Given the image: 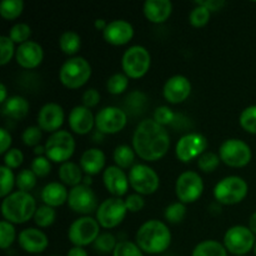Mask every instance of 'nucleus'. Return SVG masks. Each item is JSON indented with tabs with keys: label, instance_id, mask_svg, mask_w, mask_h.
<instances>
[{
	"label": "nucleus",
	"instance_id": "f257e3e1",
	"mask_svg": "<svg viewBox=\"0 0 256 256\" xmlns=\"http://www.w3.org/2000/svg\"><path fill=\"white\" fill-rule=\"evenodd\" d=\"M170 148V135L165 126L152 119L140 122L132 135V149L145 162L162 159Z\"/></svg>",
	"mask_w": 256,
	"mask_h": 256
},
{
	"label": "nucleus",
	"instance_id": "f03ea898",
	"mask_svg": "<svg viewBox=\"0 0 256 256\" xmlns=\"http://www.w3.org/2000/svg\"><path fill=\"white\" fill-rule=\"evenodd\" d=\"M135 240L142 252L162 254L172 244V232L160 220H149L139 228Z\"/></svg>",
	"mask_w": 256,
	"mask_h": 256
},
{
	"label": "nucleus",
	"instance_id": "7ed1b4c3",
	"mask_svg": "<svg viewBox=\"0 0 256 256\" xmlns=\"http://www.w3.org/2000/svg\"><path fill=\"white\" fill-rule=\"evenodd\" d=\"M36 202L30 192H15L2 200V214L12 224H24L34 218Z\"/></svg>",
	"mask_w": 256,
	"mask_h": 256
},
{
	"label": "nucleus",
	"instance_id": "20e7f679",
	"mask_svg": "<svg viewBox=\"0 0 256 256\" xmlns=\"http://www.w3.org/2000/svg\"><path fill=\"white\" fill-rule=\"evenodd\" d=\"M90 76H92V66L88 60L82 56L70 58L60 68V82L69 89H79L86 84Z\"/></svg>",
	"mask_w": 256,
	"mask_h": 256
},
{
	"label": "nucleus",
	"instance_id": "39448f33",
	"mask_svg": "<svg viewBox=\"0 0 256 256\" xmlns=\"http://www.w3.org/2000/svg\"><path fill=\"white\" fill-rule=\"evenodd\" d=\"M248 182L242 178L232 175L220 180L214 188V198L219 204L235 205L248 195Z\"/></svg>",
	"mask_w": 256,
	"mask_h": 256
},
{
	"label": "nucleus",
	"instance_id": "423d86ee",
	"mask_svg": "<svg viewBox=\"0 0 256 256\" xmlns=\"http://www.w3.org/2000/svg\"><path fill=\"white\" fill-rule=\"evenodd\" d=\"M45 154L54 162H66L75 152V139L66 130L55 132L45 142Z\"/></svg>",
	"mask_w": 256,
	"mask_h": 256
},
{
	"label": "nucleus",
	"instance_id": "0eeeda50",
	"mask_svg": "<svg viewBox=\"0 0 256 256\" xmlns=\"http://www.w3.org/2000/svg\"><path fill=\"white\" fill-rule=\"evenodd\" d=\"M150 64H152L150 52L142 45H132L122 55V70L128 78L132 79L142 78L150 69Z\"/></svg>",
	"mask_w": 256,
	"mask_h": 256
},
{
	"label": "nucleus",
	"instance_id": "6e6552de",
	"mask_svg": "<svg viewBox=\"0 0 256 256\" xmlns=\"http://www.w3.org/2000/svg\"><path fill=\"white\" fill-rule=\"evenodd\" d=\"M255 234L249 226L235 225L228 229L224 235V246L235 256H245L250 250L254 249Z\"/></svg>",
	"mask_w": 256,
	"mask_h": 256
},
{
	"label": "nucleus",
	"instance_id": "1a4fd4ad",
	"mask_svg": "<svg viewBox=\"0 0 256 256\" xmlns=\"http://www.w3.org/2000/svg\"><path fill=\"white\" fill-rule=\"evenodd\" d=\"M100 235V224L92 216H82L75 220L69 228L68 238L74 246L84 248L92 244Z\"/></svg>",
	"mask_w": 256,
	"mask_h": 256
},
{
	"label": "nucleus",
	"instance_id": "9d476101",
	"mask_svg": "<svg viewBox=\"0 0 256 256\" xmlns=\"http://www.w3.org/2000/svg\"><path fill=\"white\" fill-rule=\"evenodd\" d=\"M219 156L224 164L232 168H244L252 158V149L240 139H228L219 149Z\"/></svg>",
	"mask_w": 256,
	"mask_h": 256
},
{
	"label": "nucleus",
	"instance_id": "9b49d317",
	"mask_svg": "<svg viewBox=\"0 0 256 256\" xmlns=\"http://www.w3.org/2000/svg\"><path fill=\"white\" fill-rule=\"evenodd\" d=\"M130 186L140 195L154 194L160 184L159 175L152 168L145 164H136L129 172Z\"/></svg>",
	"mask_w": 256,
	"mask_h": 256
},
{
	"label": "nucleus",
	"instance_id": "f8f14e48",
	"mask_svg": "<svg viewBox=\"0 0 256 256\" xmlns=\"http://www.w3.org/2000/svg\"><path fill=\"white\" fill-rule=\"evenodd\" d=\"M126 205L122 198H109L100 204L96 210V220L100 226L112 229L122 222L126 216Z\"/></svg>",
	"mask_w": 256,
	"mask_h": 256
},
{
	"label": "nucleus",
	"instance_id": "ddd939ff",
	"mask_svg": "<svg viewBox=\"0 0 256 256\" xmlns=\"http://www.w3.org/2000/svg\"><path fill=\"white\" fill-rule=\"evenodd\" d=\"M204 192L202 176L195 172H185L179 175L175 184V192L182 204H190L199 199Z\"/></svg>",
	"mask_w": 256,
	"mask_h": 256
},
{
	"label": "nucleus",
	"instance_id": "4468645a",
	"mask_svg": "<svg viewBox=\"0 0 256 256\" xmlns=\"http://www.w3.org/2000/svg\"><path fill=\"white\" fill-rule=\"evenodd\" d=\"M126 122V112L116 106L102 108L95 115V126L102 134H116L124 129Z\"/></svg>",
	"mask_w": 256,
	"mask_h": 256
},
{
	"label": "nucleus",
	"instance_id": "2eb2a0df",
	"mask_svg": "<svg viewBox=\"0 0 256 256\" xmlns=\"http://www.w3.org/2000/svg\"><path fill=\"white\" fill-rule=\"evenodd\" d=\"M208 148V139L199 132H190L180 138L175 146L176 158L182 162H192L195 158L202 156Z\"/></svg>",
	"mask_w": 256,
	"mask_h": 256
},
{
	"label": "nucleus",
	"instance_id": "dca6fc26",
	"mask_svg": "<svg viewBox=\"0 0 256 256\" xmlns=\"http://www.w3.org/2000/svg\"><path fill=\"white\" fill-rule=\"evenodd\" d=\"M68 205L72 210L79 214H92L98 210V198L90 186L85 184H80L78 186L72 188L68 198Z\"/></svg>",
	"mask_w": 256,
	"mask_h": 256
},
{
	"label": "nucleus",
	"instance_id": "f3484780",
	"mask_svg": "<svg viewBox=\"0 0 256 256\" xmlns=\"http://www.w3.org/2000/svg\"><path fill=\"white\" fill-rule=\"evenodd\" d=\"M192 92L190 80L184 75H174L166 80L162 89V94L170 104H180L189 98Z\"/></svg>",
	"mask_w": 256,
	"mask_h": 256
},
{
	"label": "nucleus",
	"instance_id": "a211bd4d",
	"mask_svg": "<svg viewBox=\"0 0 256 256\" xmlns=\"http://www.w3.org/2000/svg\"><path fill=\"white\" fill-rule=\"evenodd\" d=\"M64 109L56 102H48L38 114V126L48 132H59L64 122Z\"/></svg>",
	"mask_w": 256,
	"mask_h": 256
},
{
	"label": "nucleus",
	"instance_id": "6ab92c4d",
	"mask_svg": "<svg viewBox=\"0 0 256 256\" xmlns=\"http://www.w3.org/2000/svg\"><path fill=\"white\" fill-rule=\"evenodd\" d=\"M102 180L106 190L114 195V198H122L129 189V176H126L122 168L116 165H110L104 170Z\"/></svg>",
	"mask_w": 256,
	"mask_h": 256
},
{
	"label": "nucleus",
	"instance_id": "aec40b11",
	"mask_svg": "<svg viewBox=\"0 0 256 256\" xmlns=\"http://www.w3.org/2000/svg\"><path fill=\"white\" fill-rule=\"evenodd\" d=\"M102 36L105 42L112 45H125L134 36V28L126 20H112L108 22V26L102 32Z\"/></svg>",
	"mask_w": 256,
	"mask_h": 256
},
{
	"label": "nucleus",
	"instance_id": "412c9836",
	"mask_svg": "<svg viewBox=\"0 0 256 256\" xmlns=\"http://www.w3.org/2000/svg\"><path fill=\"white\" fill-rule=\"evenodd\" d=\"M42 58H44V50L42 45L32 40L20 44L15 52L16 62L24 69H34L39 66L42 62Z\"/></svg>",
	"mask_w": 256,
	"mask_h": 256
},
{
	"label": "nucleus",
	"instance_id": "4be33fe9",
	"mask_svg": "<svg viewBox=\"0 0 256 256\" xmlns=\"http://www.w3.org/2000/svg\"><path fill=\"white\" fill-rule=\"evenodd\" d=\"M18 242L24 252L29 254H40L48 248L49 239L42 230L28 228L19 234Z\"/></svg>",
	"mask_w": 256,
	"mask_h": 256
},
{
	"label": "nucleus",
	"instance_id": "5701e85b",
	"mask_svg": "<svg viewBox=\"0 0 256 256\" xmlns=\"http://www.w3.org/2000/svg\"><path fill=\"white\" fill-rule=\"evenodd\" d=\"M95 125V116L92 110L84 105L72 108L69 114V126L74 132L79 135L89 134Z\"/></svg>",
	"mask_w": 256,
	"mask_h": 256
},
{
	"label": "nucleus",
	"instance_id": "b1692460",
	"mask_svg": "<svg viewBox=\"0 0 256 256\" xmlns=\"http://www.w3.org/2000/svg\"><path fill=\"white\" fill-rule=\"evenodd\" d=\"M144 14L149 22L160 24L172 15V4L169 0H146L144 2Z\"/></svg>",
	"mask_w": 256,
	"mask_h": 256
},
{
	"label": "nucleus",
	"instance_id": "393cba45",
	"mask_svg": "<svg viewBox=\"0 0 256 256\" xmlns=\"http://www.w3.org/2000/svg\"><path fill=\"white\" fill-rule=\"evenodd\" d=\"M105 154L100 149L92 148L88 149L82 152L80 158V168L86 175H96L99 174L105 166Z\"/></svg>",
	"mask_w": 256,
	"mask_h": 256
},
{
	"label": "nucleus",
	"instance_id": "a878e982",
	"mask_svg": "<svg viewBox=\"0 0 256 256\" xmlns=\"http://www.w3.org/2000/svg\"><path fill=\"white\" fill-rule=\"evenodd\" d=\"M68 198H69V192L65 185L60 182H49L42 190V200L44 205L48 206H60L68 202Z\"/></svg>",
	"mask_w": 256,
	"mask_h": 256
},
{
	"label": "nucleus",
	"instance_id": "bb28decb",
	"mask_svg": "<svg viewBox=\"0 0 256 256\" xmlns=\"http://www.w3.org/2000/svg\"><path fill=\"white\" fill-rule=\"evenodd\" d=\"M2 112L5 116L12 118L14 120L24 119L29 112V102L25 98L19 96V95L10 96L2 104Z\"/></svg>",
	"mask_w": 256,
	"mask_h": 256
},
{
	"label": "nucleus",
	"instance_id": "cd10ccee",
	"mask_svg": "<svg viewBox=\"0 0 256 256\" xmlns=\"http://www.w3.org/2000/svg\"><path fill=\"white\" fill-rule=\"evenodd\" d=\"M59 178L62 184L75 188L82 184V169L75 162H66L60 166Z\"/></svg>",
	"mask_w": 256,
	"mask_h": 256
},
{
	"label": "nucleus",
	"instance_id": "c85d7f7f",
	"mask_svg": "<svg viewBox=\"0 0 256 256\" xmlns=\"http://www.w3.org/2000/svg\"><path fill=\"white\" fill-rule=\"evenodd\" d=\"M192 256H228V250L219 242L205 240L194 248Z\"/></svg>",
	"mask_w": 256,
	"mask_h": 256
},
{
	"label": "nucleus",
	"instance_id": "c756f323",
	"mask_svg": "<svg viewBox=\"0 0 256 256\" xmlns=\"http://www.w3.org/2000/svg\"><path fill=\"white\" fill-rule=\"evenodd\" d=\"M112 158H114L116 166L122 168V169H128L135 162V150L129 145H119L115 148Z\"/></svg>",
	"mask_w": 256,
	"mask_h": 256
},
{
	"label": "nucleus",
	"instance_id": "7c9ffc66",
	"mask_svg": "<svg viewBox=\"0 0 256 256\" xmlns=\"http://www.w3.org/2000/svg\"><path fill=\"white\" fill-rule=\"evenodd\" d=\"M80 45H82V39H80L79 34H76L75 32H65L60 35L59 46L65 54H76L78 50L80 49Z\"/></svg>",
	"mask_w": 256,
	"mask_h": 256
},
{
	"label": "nucleus",
	"instance_id": "2f4dec72",
	"mask_svg": "<svg viewBox=\"0 0 256 256\" xmlns=\"http://www.w3.org/2000/svg\"><path fill=\"white\" fill-rule=\"evenodd\" d=\"M24 10L22 0H4L0 4V15L6 20L16 19Z\"/></svg>",
	"mask_w": 256,
	"mask_h": 256
},
{
	"label": "nucleus",
	"instance_id": "473e14b6",
	"mask_svg": "<svg viewBox=\"0 0 256 256\" xmlns=\"http://www.w3.org/2000/svg\"><path fill=\"white\" fill-rule=\"evenodd\" d=\"M55 219H56V212L54 210V208L48 206V205H42L38 208L34 215L35 224L40 228L50 226L54 224Z\"/></svg>",
	"mask_w": 256,
	"mask_h": 256
},
{
	"label": "nucleus",
	"instance_id": "72a5a7b5",
	"mask_svg": "<svg viewBox=\"0 0 256 256\" xmlns=\"http://www.w3.org/2000/svg\"><path fill=\"white\" fill-rule=\"evenodd\" d=\"M0 174H2V188H0V196L6 198L12 194V190L14 188L15 182H16V176L14 175L12 170L10 168L2 165L0 166Z\"/></svg>",
	"mask_w": 256,
	"mask_h": 256
},
{
	"label": "nucleus",
	"instance_id": "f704fd0d",
	"mask_svg": "<svg viewBox=\"0 0 256 256\" xmlns=\"http://www.w3.org/2000/svg\"><path fill=\"white\" fill-rule=\"evenodd\" d=\"M129 85V78L125 74L118 72V74L112 75L106 82V89L110 94L119 95L122 94L128 89Z\"/></svg>",
	"mask_w": 256,
	"mask_h": 256
},
{
	"label": "nucleus",
	"instance_id": "c9c22d12",
	"mask_svg": "<svg viewBox=\"0 0 256 256\" xmlns=\"http://www.w3.org/2000/svg\"><path fill=\"white\" fill-rule=\"evenodd\" d=\"M36 175L32 172V169H24L16 175V182L15 185L18 186L19 192H29L36 185Z\"/></svg>",
	"mask_w": 256,
	"mask_h": 256
},
{
	"label": "nucleus",
	"instance_id": "e433bc0d",
	"mask_svg": "<svg viewBox=\"0 0 256 256\" xmlns=\"http://www.w3.org/2000/svg\"><path fill=\"white\" fill-rule=\"evenodd\" d=\"M239 122L245 132L256 134V105L245 108L240 114Z\"/></svg>",
	"mask_w": 256,
	"mask_h": 256
},
{
	"label": "nucleus",
	"instance_id": "4c0bfd02",
	"mask_svg": "<svg viewBox=\"0 0 256 256\" xmlns=\"http://www.w3.org/2000/svg\"><path fill=\"white\" fill-rule=\"evenodd\" d=\"M118 242L115 236L110 232H104L98 236L95 240L94 248L96 252H102V254H109V252H114L115 248H116Z\"/></svg>",
	"mask_w": 256,
	"mask_h": 256
},
{
	"label": "nucleus",
	"instance_id": "58836bf2",
	"mask_svg": "<svg viewBox=\"0 0 256 256\" xmlns=\"http://www.w3.org/2000/svg\"><path fill=\"white\" fill-rule=\"evenodd\" d=\"M165 219L172 224H179L184 220L185 215H186V206L182 202H174L170 204L169 206L165 209Z\"/></svg>",
	"mask_w": 256,
	"mask_h": 256
},
{
	"label": "nucleus",
	"instance_id": "ea45409f",
	"mask_svg": "<svg viewBox=\"0 0 256 256\" xmlns=\"http://www.w3.org/2000/svg\"><path fill=\"white\" fill-rule=\"evenodd\" d=\"M32 35V28L25 22H18L14 26L10 29L9 35L8 36L18 44H24V42H29V38Z\"/></svg>",
	"mask_w": 256,
	"mask_h": 256
},
{
	"label": "nucleus",
	"instance_id": "a19ab883",
	"mask_svg": "<svg viewBox=\"0 0 256 256\" xmlns=\"http://www.w3.org/2000/svg\"><path fill=\"white\" fill-rule=\"evenodd\" d=\"M15 238H16V232H15L14 225L6 220H2L0 222V246L2 249L6 250L14 242Z\"/></svg>",
	"mask_w": 256,
	"mask_h": 256
},
{
	"label": "nucleus",
	"instance_id": "79ce46f5",
	"mask_svg": "<svg viewBox=\"0 0 256 256\" xmlns=\"http://www.w3.org/2000/svg\"><path fill=\"white\" fill-rule=\"evenodd\" d=\"M220 156L212 152H205L202 156L198 158V166L204 172H212L219 166Z\"/></svg>",
	"mask_w": 256,
	"mask_h": 256
},
{
	"label": "nucleus",
	"instance_id": "37998d69",
	"mask_svg": "<svg viewBox=\"0 0 256 256\" xmlns=\"http://www.w3.org/2000/svg\"><path fill=\"white\" fill-rule=\"evenodd\" d=\"M210 20V12L206 8L202 6V5H196L194 9L192 10L189 15V22L192 26L202 28L206 25Z\"/></svg>",
	"mask_w": 256,
	"mask_h": 256
},
{
	"label": "nucleus",
	"instance_id": "c03bdc74",
	"mask_svg": "<svg viewBox=\"0 0 256 256\" xmlns=\"http://www.w3.org/2000/svg\"><path fill=\"white\" fill-rule=\"evenodd\" d=\"M14 42L9 36H0V65H6L15 54Z\"/></svg>",
	"mask_w": 256,
	"mask_h": 256
},
{
	"label": "nucleus",
	"instance_id": "a18cd8bd",
	"mask_svg": "<svg viewBox=\"0 0 256 256\" xmlns=\"http://www.w3.org/2000/svg\"><path fill=\"white\" fill-rule=\"evenodd\" d=\"M112 256H144V254H142V250L135 242H118Z\"/></svg>",
	"mask_w": 256,
	"mask_h": 256
},
{
	"label": "nucleus",
	"instance_id": "49530a36",
	"mask_svg": "<svg viewBox=\"0 0 256 256\" xmlns=\"http://www.w3.org/2000/svg\"><path fill=\"white\" fill-rule=\"evenodd\" d=\"M32 170L38 178H45L52 172V164L46 156H35L32 162Z\"/></svg>",
	"mask_w": 256,
	"mask_h": 256
},
{
	"label": "nucleus",
	"instance_id": "de8ad7c7",
	"mask_svg": "<svg viewBox=\"0 0 256 256\" xmlns=\"http://www.w3.org/2000/svg\"><path fill=\"white\" fill-rule=\"evenodd\" d=\"M42 129L39 126H28L22 132V139L26 146L36 148L39 145L40 140H42Z\"/></svg>",
	"mask_w": 256,
	"mask_h": 256
},
{
	"label": "nucleus",
	"instance_id": "09e8293b",
	"mask_svg": "<svg viewBox=\"0 0 256 256\" xmlns=\"http://www.w3.org/2000/svg\"><path fill=\"white\" fill-rule=\"evenodd\" d=\"M175 114L169 106H159L155 109L154 112V122H156L158 124H160L162 126H165V125H169L174 122Z\"/></svg>",
	"mask_w": 256,
	"mask_h": 256
},
{
	"label": "nucleus",
	"instance_id": "8fccbe9b",
	"mask_svg": "<svg viewBox=\"0 0 256 256\" xmlns=\"http://www.w3.org/2000/svg\"><path fill=\"white\" fill-rule=\"evenodd\" d=\"M24 162V155L19 149L14 148L10 149L6 154H4V165L10 169H16Z\"/></svg>",
	"mask_w": 256,
	"mask_h": 256
},
{
	"label": "nucleus",
	"instance_id": "3c124183",
	"mask_svg": "<svg viewBox=\"0 0 256 256\" xmlns=\"http://www.w3.org/2000/svg\"><path fill=\"white\" fill-rule=\"evenodd\" d=\"M125 205H126L128 212H138L142 210L145 206V200L142 195L140 194H132L125 199Z\"/></svg>",
	"mask_w": 256,
	"mask_h": 256
},
{
	"label": "nucleus",
	"instance_id": "603ef678",
	"mask_svg": "<svg viewBox=\"0 0 256 256\" xmlns=\"http://www.w3.org/2000/svg\"><path fill=\"white\" fill-rule=\"evenodd\" d=\"M100 102V94L96 89L92 88V89H88L86 92L82 94V104L86 108H94L99 104Z\"/></svg>",
	"mask_w": 256,
	"mask_h": 256
},
{
	"label": "nucleus",
	"instance_id": "864d4df0",
	"mask_svg": "<svg viewBox=\"0 0 256 256\" xmlns=\"http://www.w3.org/2000/svg\"><path fill=\"white\" fill-rule=\"evenodd\" d=\"M196 5H202L212 12L222 9L226 5V2L224 0H199V2H196Z\"/></svg>",
	"mask_w": 256,
	"mask_h": 256
},
{
	"label": "nucleus",
	"instance_id": "5fc2aeb1",
	"mask_svg": "<svg viewBox=\"0 0 256 256\" xmlns=\"http://www.w3.org/2000/svg\"><path fill=\"white\" fill-rule=\"evenodd\" d=\"M0 154H6L9 152V148L12 145V135L10 132H8L6 129H0Z\"/></svg>",
	"mask_w": 256,
	"mask_h": 256
},
{
	"label": "nucleus",
	"instance_id": "6e6d98bb",
	"mask_svg": "<svg viewBox=\"0 0 256 256\" xmlns=\"http://www.w3.org/2000/svg\"><path fill=\"white\" fill-rule=\"evenodd\" d=\"M66 256H89L88 255L86 250L84 248H80V246H74L68 252Z\"/></svg>",
	"mask_w": 256,
	"mask_h": 256
},
{
	"label": "nucleus",
	"instance_id": "4d7b16f0",
	"mask_svg": "<svg viewBox=\"0 0 256 256\" xmlns=\"http://www.w3.org/2000/svg\"><path fill=\"white\" fill-rule=\"evenodd\" d=\"M6 86H5V84H0V102L2 104H4L5 102H6Z\"/></svg>",
	"mask_w": 256,
	"mask_h": 256
},
{
	"label": "nucleus",
	"instance_id": "13d9d810",
	"mask_svg": "<svg viewBox=\"0 0 256 256\" xmlns=\"http://www.w3.org/2000/svg\"><path fill=\"white\" fill-rule=\"evenodd\" d=\"M249 229L256 235V212L250 216L249 219Z\"/></svg>",
	"mask_w": 256,
	"mask_h": 256
},
{
	"label": "nucleus",
	"instance_id": "bf43d9fd",
	"mask_svg": "<svg viewBox=\"0 0 256 256\" xmlns=\"http://www.w3.org/2000/svg\"><path fill=\"white\" fill-rule=\"evenodd\" d=\"M108 26V22H105L104 19H96L95 20V28H96L98 30H102L104 32L105 28Z\"/></svg>",
	"mask_w": 256,
	"mask_h": 256
},
{
	"label": "nucleus",
	"instance_id": "052dcab7",
	"mask_svg": "<svg viewBox=\"0 0 256 256\" xmlns=\"http://www.w3.org/2000/svg\"><path fill=\"white\" fill-rule=\"evenodd\" d=\"M34 152H35V155H36V156H42V155L45 152V146H42V145H38V146L35 148Z\"/></svg>",
	"mask_w": 256,
	"mask_h": 256
},
{
	"label": "nucleus",
	"instance_id": "680f3d73",
	"mask_svg": "<svg viewBox=\"0 0 256 256\" xmlns=\"http://www.w3.org/2000/svg\"><path fill=\"white\" fill-rule=\"evenodd\" d=\"M252 250H254V254L256 256V242H255V245H254V249H252Z\"/></svg>",
	"mask_w": 256,
	"mask_h": 256
}]
</instances>
